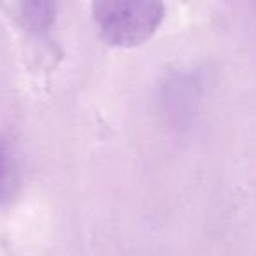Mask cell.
<instances>
[{
  "mask_svg": "<svg viewBox=\"0 0 256 256\" xmlns=\"http://www.w3.org/2000/svg\"><path fill=\"white\" fill-rule=\"evenodd\" d=\"M22 14L30 30L44 32L54 22L56 0H23Z\"/></svg>",
  "mask_w": 256,
  "mask_h": 256,
  "instance_id": "obj_3",
  "label": "cell"
},
{
  "mask_svg": "<svg viewBox=\"0 0 256 256\" xmlns=\"http://www.w3.org/2000/svg\"><path fill=\"white\" fill-rule=\"evenodd\" d=\"M164 14L162 0H93L100 36L120 48L150 40L164 22Z\"/></svg>",
  "mask_w": 256,
  "mask_h": 256,
  "instance_id": "obj_1",
  "label": "cell"
},
{
  "mask_svg": "<svg viewBox=\"0 0 256 256\" xmlns=\"http://www.w3.org/2000/svg\"><path fill=\"white\" fill-rule=\"evenodd\" d=\"M20 188V164L11 137L0 136V204L12 200Z\"/></svg>",
  "mask_w": 256,
  "mask_h": 256,
  "instance_id": "obj_2",
  "label": "cell"
}]
</instances>
